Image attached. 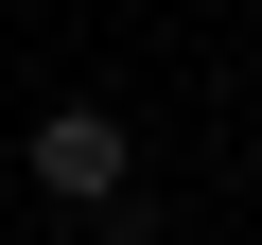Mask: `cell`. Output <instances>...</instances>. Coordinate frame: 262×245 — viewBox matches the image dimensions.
<instances>
[{
    "label": "cell",
    "instance_id": "obj_1",
    "mask_svg": "<svg viewBox=\"0 0 262 245\" xmlns=\"http://www.w3.org/2000/svg\"><path fill=\"white\" fill-rule=\"evenodd\" d=\"M18 193L35 210H70V228H140V122H122V105H35L18 122Z\"/></svg>",
    "mask_w": 262,
    "mask_h": 245
}]
</instances>
